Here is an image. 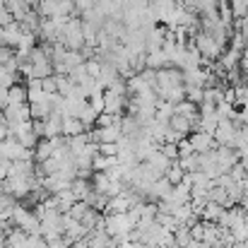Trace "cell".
Returning a JSON list of instances; mask_svg holds the SVG:
<instances>
[{"instance_id": "obj_1", "label": "cell", "mask_w": 248, "mask_h": 248, "mask_svg": "<svg viewBox=\"0 0 248 248\" xmlns=\"http://www.w3.org/2000/svg\"><path fill=\"white\" fill-rule=\"evenodd\" d=\"M2 113H5L7 125H17V123L31 121V106L29 104H10Z\"/></svg>"}, {"instance_id": "obj_2", "label": "cell", "mask_w": 248, "mask_h": 248, "mask_svg": "<svg viewBox=\"0 0 248 248\" xmlns=\"http://www.w3.org/2000/svg\"><path fill=\"white\" fill-rule=\"evenodd\" d=\"M188 140H190V145H193V150H195L198 155L212 152V145H215V135H210V133H202V130H198V133H195V135H190Z\"/></svg>"}, {"instance_id": "obj_3", "label": "cell", "mask_w": 248, "mask_h": 248, "mask_svg": "<svg viewBox=\"0 0 248 248\" xmlns=\"http://www.w3.org/2000/svg\"><path fill=\"white\" fill-rule=\"evenodd\" d=\"M2 39H5V46L7 48H17L19 46V39H22V24L19 22H10L2 27Z\"/></svg>"}, {"instance_id": "obj_4", "label": "cell", "mask_w": 248, "mask_h": 248, "mask_svg": "<svg viewBox=\"0 0 248 248\" xmlns=\"http://www.w3.org/2000/svg\"><path fill=\"white\" fill-rule=\"evenodd\" d=\"M46 121V140H51V138H58V135H63V116L58 113V111H53L48 118H44Z\"/></svg>"}, {"instance_id": "obj_5", "label": "cell", "mask_w": 248, "mask_h": 248, "mask_svg": "<svg viewBox=\"0 0 248 248\" xmlns=\"http://www.w3.org/2000/svg\"><path fill=\"white\" fill-rule=\"evenodd\" d=\"M99 130V142H116L123 138V130H121V123L116 125H108V128H96Z\"/></svg>"}, {"instance_id": "obj_6", "label": "cell", "mask_w": 248, "mask_h": 248, "mask_svg": "<svg viewBox=\"0 0 248 248\" xmlns=\"http://www.w3.org/2000/svg\"><path fill=\"white\" fill-rule=\"evenodd\" d=\"M53 152H56V147H53V142H51V140H39V142H36V147H34V159L41 164V162L51 159V157H53Z\"/></svg>"}, {"instance_id": "obj_7", "label": "cell", "mask_w": 248, "mask_h": 248, "mask_svg": "<svg viewBox=\"0 0 248 248\" xmlns=\"http://www.w3.org/2000/svg\"><path fill=\"white\" fill-rule=\"evenodd\" d=\"M82 133H87V128L82 125L80 118H65V121H63V135H65V138H78V135H82Z\"/></svg>"}, {"instance_id": "obj_8", "label": "cell", "mask_w": 248, "mask_h": 248, "mask_svg": "<svg viewBox=\"0 0 248 248\" xmlns=\"http://www.w3.org/2000/svg\"><path fill=\"white\" fill-rule=\"evenodd\" d=\"M70 190L75 193V198H78V200H84V198L94 190V188H92V178H75V181H73V186H70Z\"/></svg>"}, {"instance_id": "obj_9", "label": "cell", "mask_w": 248, "mask_h": 248, "mask_svg": "<svg viewBox=\"0 0 248 248\" xmlns=\"http://www.w3.org/2000/svg\"><path fill=\"white\" fill-rule=\"evenodd\" d=\"M56 202H58V210L65 215V212H70V207H73L75 202H80V200L75 198V193H73V190H63V193H58V195H56Z\"/></svg>"}, {"instance_id": "obj_10", "label": "cell", "mask_w": 248, "mask_h": 248, "mask_svg": "<svg viewBox=\"0 0 248 248\" xmlns=\"http://www.w3.org/2000/svg\"><path fill=\"white\" fill-rule=\"evenodd\" d=\"M10 104H29V96H27V84L17 82L10 87Z\"/></svg>"}, {"instance_id": "obj_11", "label": "cell", "mask_w": 248, "mask_h": 248, "mask_svg": "<svg viewBox=\"0 0 248 248\" xmlns=\"http://www.w3.org/2000/svg\"><path fill=\"white\" fill-rule=\"evenodd\" d=\"M92 188H94L96 193L108 195V188H111V178H108V173H94V176H92Z\"/></svg>"}, {"instance_id": "obj_12", "label": "cell", "mask_w": 248, "mask_h": 248, "mask_svg": "<svg viewBox=\"0 0 248 248\" xmlns=\"http://www.w3.org/2000/svg\"><path fill=\"white\" fill-rule=\"evenodd\" d=\"M87 210H89V205L80 200V202H75V205L70 207V212H65V215H70V217H73L75 222H82V217L87 215Z\"/></svg>"}, {"instance_id": "obj_13", "label": "cell", "mask_w": 248, "mask_h": 248, "mask_svg": "<svg viewBox=\"0 0 248 248\" xmlns=\"http://www.w3.org/2000/svg\"><path fill=\"white\" fill-rule=\"evenodd\" d=\"M118 145L116 142H99V155H104V157H118Z\"/></svg>"}, {"instance_id": "obj_14", "label": "cell", "mask_w": 248, "mask_h": 248, "mask_svg": "<svg viewBox=\"0 0 248 248\" xmlns=\"http://www.w3.org/2000/svg\"><path fill=\"white\" fill-rule=\"evenodd\" d=\"M89 106L96 111V113H104L106 111V101H104V94H92L89 96Z\"/></svg>"}, {"instance_id": "obj_15", "label": "cell", "mask_w": 248, "mask_h": 248, "mask_svg": "<svg viewBox=\"0 0 248 248\" xmlns=\"http://www.w3.org/2000/svg\"><path fill=\"white\" fill-rule=\"evenodd\" d=\"M41 89H44L46 94H58V78H56V75H51V78L41 80Z\"/></svg>"}, {"instance_id": "obj_16", "label": "cell", "mask_w": 248, "mask_h": 248, "mask_svg": "<svg viewBox=\"0 0 248 248\" xmlns=\"http://www.w3.org/2000/svg\"><path fill=\"white\" fill-rule=\"evenodd\" d=\"M27 248H48V241H46L44 236H29Z\"/></svg>"}, {"instance_id": "obj_17", "label": "cell", "mask_w": 248, "mask_h": 248, "mask_svg": "<svg viewBox=\"0 0 248 248\" xmlns=\"http://www.w3.org/2000/svg\"><path fill=\"white\" fill-rule=\"evenodd\" d=\"M34 123V135L39 140H46V121H31Z\"/></svg>"}, {"instance_id": "obj_18", "label": "cell", "mask_w": 248, "mask_h": 248, "mask_svg": "<svg viewBox=\"0 0 248 248\" xmlns=\"http://www.w3.org/2000/svg\"><path fill=\"white\" fill-rule=\"evenodd\" d=\"M7 106H10V89L0 87V111H5Z\"/></svg>"}, {"instance_id": "obj_19", "label": "cell", "mask_w": 248, "mask_h": 248, "mask_svg": "<svg viewBox=\"0 0 248 248\" xmlns=\"http://www.w3.org/2000/svg\"><path fill=\"white\" fill-rule=\"evenodd\" d=\"M73 244L65 239V236H58V239H53V241H48V248H70Z\"/></svg>"}, {"instance_id": "obj_20", "label": "cell", "mask_w": 248, "mask_h": 248, "mask_svg": "<svg viewBox=\"0 0 248 248\" xmlns=\"http://www.w3.org/2000/svg\"><path fill=\"white\" fill-rule=\"evenodd\" d=\"M0 46H5V39H2V27H0Z\"/></svg>"}]
</instances>
